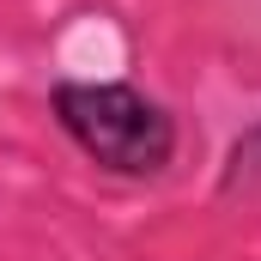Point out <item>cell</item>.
<instances>
[{"label": "cell", "instance_id": "2", "mask_svg": "<svg viewBox=\"0 0 261 261\" xmlns=\"http://www.w3.org/2000/svg\"><path fill=\"white\" fill-rule=\"evenodd\" d=\"M225 195L261 200V122L237 134V146H231V158H225Z\"/></svg>", "mask_w": 261, "mask_h": 261}, {"label": "cell", "instance_id": "1", "mask_svg": "<svg viewBox=\"0 0 261 261\" xmlns=\"http://www.w3.org/2000/svg\"><path fill=\"white\" fill-rule=\"evenodd\" d=\"M61 134L110 176H158L176 158V116L122 79H61L49 91Z\"/></svg>", "mask_w": 261, "mask_h": 261}]
</instances>
